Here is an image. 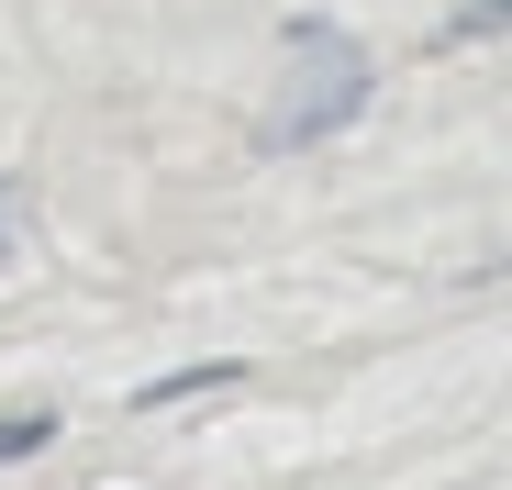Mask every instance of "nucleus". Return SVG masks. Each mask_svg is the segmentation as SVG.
<instances>
[{"instance_id": "nucleus-1", "label": "nucleus", "mask_w": 512, "mask_h": 490, "mask_svg": "<svg viewBox=\"0 0 512 490\" xmlns=\"http://www.w3.org/2000/svg\"><path fill=\"white\" fill-rule=\"evenodd\" d=\"M368 101V56H357V34H334V23H290V56H279V90H268V145H312V134H334Z\"/></svg>"}, {"instance_id": "nucleus-2", "label": "nucleus", "mask_w": 512, "mask_h": 490, "mask_svg": "<svg viewBox=\"0 0 512 490\" xmlns=\"http://www.w3.org/2000/svg\"><path fill=\"white\" fill-rule=\"evenodd\" d=\"M34 446H56V413H0V468L34 457Z\"/></svg>"}, {"instance_id": "nucleus-3", "label": "nucleus", "mask_w": 512, "mask_h": 490, "mask_svg": "<svg viewBox=\"0 0 512 490\" xmlns=\"http://www.w3.org/2000/svg\"><path fill=\"white\" fill-rule=\"evenodd\" d=\"M479 34H512V0H468V12L446 23V45H479Z\"/></svg>"}, {"instance_id": "nucleus-4", "label": "nucleus", "mask_w": 512, "mask_h": 490, "mask_svg": "<svg viewBox=\"0 0 512 490\" xmlns=\"http://www.w3.org/2000/svg\"><path fill=\"white\" fill-rule=\"evenodd\" d=\"M0 257H12V223H0Z\"/></svg>"}]
</instances>
